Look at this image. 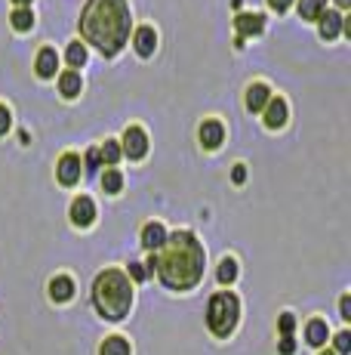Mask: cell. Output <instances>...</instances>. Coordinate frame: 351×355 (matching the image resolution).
<instances>
[{
	"label": "cell",
	"mask_w": 351,
	"mask_h": 355,
	"mask_svg": "<svg viewBox=\"0 0 351 355\" xmlns=\"http://www.w3.org/2000/svg\"><path fill=\"white\" fill-rule=\"evenodd\" d=\"M327 337H330L327 321L311 318V321H308V327H305V340H308V343H311V346H323V343H327Z\"/></svg>",
	"instance_id": "cell-18"
},
{
	"label": "cell",
	"mask_w": 351,
	"mask_h": 355,
	"mask_svg": "<svg viewBox=\"0 0 351 355\" xmlns=\"http://www.w3.org/2000/svg\"><path fill=\"white\" fill-rule=\"evenodd\" d=\"M327 10V0H299V16L302 19H317Z\"/></svg>",
	"instance_id": "cell-20"
},
{
	"label": "cell",
	"mask_w": 351,
	"mask_h": 355,
	"mask_svg": "<svg viewBox=\"0 0 351 355\" xmlns=\"http://www.w3.org/2000/svg\"><path fill=\"white\" fill-rule=\"evenodd\" d=\"M225 140V127L219 121H203L201 124V146L203 148H219Z\"/></svg>",
	"instance_id": "cell-11"
},
{
	"label": "cell",
	"mask_w": 351,
	"mask_h": 355,
	"mask_svg": "<svg viewBox=\"0 0 351 355\" xmlns=\"http://www.w3.org/2000/svg\"><path fill=\"white\" fill-rule=\"evenodd\" d=\"M234 278H237V262L231 260V256H225V260L219 262V281L222 285H231Z\"/></svg>",
	"instance_id": "cell-25"
},
{
	"label": "cell",
	"mask_w": 351,
	"mask_h": 355,
	"mask_svg": "<svg viewBox=\"0 0 351 355\" xmlns=\"http://www.w3.org/2000/svg\"><path fill=\"white\" fill-rule=\"evenodd\" d=\"M130 278L132 281H145L148 278V272H145V266H139V262H130Z\"/></svg>",
	"instance_id": "cell-29"
},
{
	"label": "cell",
	"mask_w": 351,
	"mask_h": 355,
	"mask_svg": "<svg viewBox=\"0 0 351 355\" xmlns=\"http://www.w3.org/2000/svg\"><path fill=\"white\" fill-rule=\"evenodd\" d=\"M163 241H167V229H163L161 222H148V226L142 229V244L148 247L151 253H154V251H161V247H163Z\"/></svg>",
	"instance_id": "cell-14"
},
{
	"label": "cell",
	"mask_w": 351,
	"mask_h": 355,
	"mask_svg": "<svg viewBox=\"0 0 351 355\" xmlns=\"http://www.w3.org/2000/svg\"><path fill=\"white\" fill-rule=\"evenodd\" d=\"M132 44H136V52L139 56H151L157 47V31L151 28V25H142V28L132 35Z\"/></svg>",
	"instance_id": "cell-12"
},
{
	"label": "cell",
	"mask_w": 351,
	"mask_h": 355,
	"mask_svg": "<svg viewBox=\"0 0 351 355\" xmlns=\"http://www.w3.org/2000/svg\"><path fill=\"white\" fill-rule=\"evenodd\" d=\"M37 75L41 77H52L56 75V68H59V52L52 50V47H43L41 52H37Z\"/></svg>",
	"instance_id": "cell-16"
},
{
	"label": "cell",
	"mask_w": 351,
	"mask_h": 355,
	"mask_svg": "<svg viewBox=\"0 0 351 355\" xmlns=\"http://www.w3.org/2000/svg\"><path fill=\"white\" fill-rule=\"evenodd\" d=\"M56 176L62 186H77V180H81V157L74 152L62 155L59 157V167H56Z\"/></svg>",
	"instance_id": "cell-6"
},
{
	"label": "cell",
	"mask_w": 351,
	"mask_h": 355,
	"mask_svg": "<svg viewBox=\"0 0 351 355\" xmlns=\"http://www.w3.org/2000/svg\"><path fill=\"white\" fill-rule=\"evenodd\" d=\"M231 180H234V182H243V180H247V170H243V164H237V167L231 170Z\"/></svg>",
	"instance_id": "cell-32"
},
{
	"label": "cell",
	"mask_w": 351,
	"mask_h": 355,
	"mask_svg": "<svg viewBox=\"0 0 351 355\" xmlns=\"http://www.w3.org/2000/svg\"><path fill=\"white\" fill-rule=\"evenodd\" d=\"M99 161H105V164H108V167H114V164L121 161V146L108 140L102 148H99Z\"/></svg>",
	"instance_id": "cell-24"
},
{
	"label": "cell",
	"mask_w": 351,
	"mask_h": 355,
	"mask_svg": "<svg viewBox=\"0 0 351 355\" xmlns=\"http://www.w3.org/2000/svg\"><path fill=\"white\" fill-rule=\"evenodd\" d=\"M148 152V136H145L142 127H127L123 133V146H121V155H127L130 161H139Z\"/></svg>",
	"instance_id": "cell-5"
},
{
	"label": "cell",
	"mask_w": 351,
	"mask_h": 355,
	"mask_svg": "<svg viewBox=\"0 0 351 355\" xmlns=\"http://www.w3.org/2000/svg\"><path fill=\"white\" fill-rule=\"evenodd\" d=\"M317 22H321V37L323 41H333V37H339L342 31V16L333 10H323L321 16H317Z\"/></svg>",
	"instance_id": "cell-13"
},
{
	"label": "cell",
	"mask_w": 351,
	"mask_h": 355,
	"mask_svg": "<svg viewBox=\"0 0 351 355\" xmlns=\"http://www.w3.org/2000/svg\"><path fill=\"white\" fill-rule=\"evenodd\" d=\"M65 56H68V65H71V68H81V65L87 62V47H83L81 41H77V44H68V52H65Z\"/></svg>",
	"instance_id": "cell-23"
},
{
	"label": "cell",
	"mask_w": 351,
	"mask_h": 355,
	"mask_svg": "<svg viewBox=\"0 0 351 355\" xmlns=\"http://www.w3.org/2000/svg\"><path fill=\"white\" fill-rule=\"evenodd\" d=\"M277 327H281L283 337H293V331H296V318H293L290 312H283L281 318H277Z\"/></svg>",
	"instance_id": "cell-27"
},
{
	"label": "cell",
	"mask_w": 351,
	"mask_h": 355,
	"mask_svg": "<svg viewBox=\"0 0 351 355\" xmlns=\"http://www.w3.org/2000/svg\"><path fill=\"white\" fill-rule=\"evenodd\" d=\"M342 318L351 321V297H342Z\"/></svg>",
	"instance_id": "cell-34"
},
{
	"label": "cell",
	"mask_w": 351,
	"mask_h": 355,
	"mask_svg": "<svg viewBox=\"0 0 351 355\" xmlns=\"http://www.w3.org/2000/svg\"><path fill=\"white\" fill-rule=\"evenodd\" d=\"M99 355H132V349L123 337H108L102 346H99Z\"/></svg>",
	"instance_id": "cell-19"
},
{
	"label": "cell",
	"mask_w": 351,
	"mask_h": 355,
	"mask_svg": "<svg viewBox=\"0 0 351 355\" xmlns=\"http://www.w3.org/2000/svg\"><path fill=\"white\" fill-rule=\"evenodd\" d=\"M333 346H336V349H333L336 355H348V352H351V334H348V331L336 334V343H333Z\"/></svg>",
	"instance_id": "cell-26"
},
{
	"label": "cell",
	"mask_w": 351,
	"mask_h": 355,
	"mask_svg": "<svg viewBox=\"0 0 351 355\" xmlns=\"http://www.w3.org/2000/svg\"><path fill=\"white\" fill-rule=\"evenodd\" d=\"M92 220H96V204H92V198L81 195V198L71 201V222H74L77 229L92 226Z\"/></svg>",
	"instance_id": "cell-7"
},
{
	"label": "cell",
	"mask_w": 351,
	"mask_h": 355,
	"mask_svg": "<svg viewBox=\"0 0 351 355\" xmlns=\"http://www.w3.org/2000/svg\"><path fill=\"white\" fill-rule=\"evenodd\" d=\"M92 306L102 318L108 321H121L127 318L130 306H132V287H130V278L117 269H108L96 278L92 285Z\"/></svg>",
	"instance_id": "cell-3"
},
{
	"label": "cell",
	"mask_w": 351,
	"mask_h": 355,
	"mask_svg": "<svg viewBox=\"0 0 351 355\" xmlns=\"http://www.w3.org/2000/svg\"><path fill=\"white\" fill-rule=\"evenodd\" d=\"M10 22H12V28H16V31H28L31 25H34V16H31V10L19 6V10L10 16Z\"/></svg>",
	"instance_id": "cell-22"
},
{
	"label": "cell",
	"mask_w": 351,
	"mask_h": 355,
	"mask_svg": "<svg viewBox=\"0 0 351 355\" xmlns=\"http://www.w3.org/2000/svg\"><path fill=\"white\" fill-rule=\"evenodd\" d=\"M237 318H241V300L234 297L231 291L213 294L207 306V325L216 337H231V331L237 327Z\"/></svg>",
	"instance_id": "cell-4"
},
{
	"label": "cell",
	"mask_w": 351,
	"mask_h": 355,
	"mask_svg": "<svg viewBox=\"0 0 351 355\" xmlns=\"http://www.w3.org/2000/svg\"><path fill=\"white\" fill-rule=\"evenodd\" d=\"M234 25H237V41H243V37L259 35V31L265 28V19L256 16V12H243V16L234 19Z\"/></svg>",
	"instance_id": "cell-9"
},
{
	"label": "cell",
	"mask_w": 351,
	"mask_h": 355,
	"mask_svg": "<svg viewBox=\"0 0 351 355\" xmlns=\"http://www.w3.org/2000/svg\"><path fill=\"white\" fill-rule=\"evenodd\" d=\"M203 260H207V253H203L201 241L191 232H176L163 241L161 251L151 253L145 272L157 269L161 281L170 291H191L203 278Z\"/></svg>",
	"instance_id": "cell-1"
},
{
	"label": "cell",
	"mask_w": 351,
	"mask_h": 355,
	"mask_svg": "<svg viewBox=\"0 0 351 355\" xmlns=\"http://www.w3.org/2000/svg\"><path fill=\"white\" fill-rule=\"evenodd\" d=\"M87 164H90L87 170H99V148H92V152L87 155Z\"/></svg>",
	"instance_id": "cell-33"
},
{
	"label": "cell",
	"mask_w": 351,
	"mask_h": 355,
	"mask_svg": "<svg viewBox=\"0 0 351 355\" xmlns=\"http://www.w3.org/2000/svg\"><path fill=\"white\" fill-rule=\"evenodd\" d=\"M283 124H287V102L271 96L268 105H265V127H268V130H281Z\"/></svg>",
	"instance_id": "cell-8"
},
{
	"label": "cell",
	"mask_w": 351,
	"mask_h": 355,
	"mask_svg": "<svg viewBox=\"0 0 351 355\" xmlns=\"http://www.w3.org/2000/svg\"><path fill=\"white\" fill-rule=\"evenodd\" d=\"M10 124H12V117H10V108L6 105H0V136L10 130Z\"/></svg>",
	"instance_id": "cell-28"
},
{
	"label": "cell",
	"mask_w": 351,
	"mask_h": 355,
	"mask_svg": "<svg viewBox=\"0 0 351 355\" xmlns=\"http://www.w3.org/2000/svg\"><path fill=\"white\" fill-rule=\"evenodd\" d=\"M336 3H339V6H348V3H351V0H336Z\"/></svg>",
	"instance_id": "cell-36"
},
{
	"label": "cell",
	"mask_w": 351,
	"mask_h": 355,
	"mask_svg": "<svg viewBox=\"0 0 351 355\" xmlns=\"http://www.w3.org/2000/svg\"><path fill=\"white\" fill-rule=\"evenodd\" d=\"M121 186H123L121 170H114V167L105 170V176H102V189H105V192H108V195H117V192H121Z\"/></svg>",
	"instance_id": "cell-21"
},
{
	"label": "cell",
	"mask_w": 351,
	"mask_h": 355,
	"mask_svg": "<svg viewBox=\"0 0 351 355\" xmlns=\"http://www.w3.org/2000/svg\"><path fill=\"white\" fill-rule=\"evenodd\" d=\"M271 99V90L265 87V84H253V87L247 90V108L250 111H262L265 105Z\"/></svg>",
	"instance_id": "cell-17"
},
{
	"label": "cell",
	"mask_w": 351,
	"mask_h": 355,
	"mask_svg": "<svg viewBox=\"0 0 351 355\" xmlns=\"http://www.w3.org/2000/svg\"><path fill=\"white\" fill-rule=\"evenodd\" d=\"M81 31L105 56H117L130 37V6L127 0H90L83 6Z\"/></svg>",
	"instance_id": "cell-2"
},
{
	"label": "cell",
	"mask_w": 351,
	"mask_h": 355,
	"mask_svg": "<svg viewBox=\"0 0 351 355\" xmlns=\"http://www.w3.org/2000/svg\"><path fill=\"white\" fill-rule=\"evenodd\" d=\"M321 355H336V352H321Z\"/></svg>",
	"instance_id": "cell-37"
},
{
	"label": "cell",
	"mask_w": 351,
	"mask_h": 355,
	"mask_svg": "<svg viewBox=\"0 0 351 355\" xmlns=\"http://www.w3.org/2000/svg\"><path fill=\"white\" fill-rule=\"evenodd\" d=\"M12 3H19V6H28V3H31V0H12Z\"/></svg>",
	"instance_id": "cell-35"
},
{
	"label": "cell",
	"mask_w": 351,
	"mask_h": 355,
	"mask_svg": "<svg viewBox=\"0 0 351 355\" xmlns=\"http://www.w3.org/2000/svg\"><path fill=\"white\" fill-rule=\"evenodd\" d=\"M50 297H52V303H68L74 297V281L68 275H56L50 281Z\"/></svg>",
	"instance_id": "cell-10"
},
{
	"label": "cell",
	"mask_w": 351,
	"mask_h": 355,
	"mask_svg": "<svg viewBox=\"0 0 351 355\" xmlns=\"http://www.w3.org/2000/svg\"><path fill=\"white\" fill-rule=\"evenodd\" d=\"M290 3H293V0H268V6H271V10H277V12L290 10Z\"/></svg>",
	"instance_id": "cell-31"
},
{
	"label": "cell",
	"mask_w": 351,
	"mask_h": 355,
	"mask_svg": "<svg viewBox=\"0 0 351 355\" xmlns=\"http://www.w3.org/2000/svg\"><path fill=\"white\" fill-rule=\"evenodd\" d=\"M81 71H65V75H59V93L65 96V99H77L81 96Z\"/></svg>",
	"instance_id": "cell-15"
},
{
	"label": "cell",
	"mask_w": 351,
	"mask_h": 355,
	"mask_svg": "<svg viewBox=\"0 0 351 355\" xmlns=\"http://www.w3.org/2000/svg\"><path fill=\"white\" fill-rule=\"evenodd\" d=\"M277 349H281V355H293V352H296V340H293V337H283Z\"/></svg>",
	"instance_id": "cell-30"
}]
</instances>
